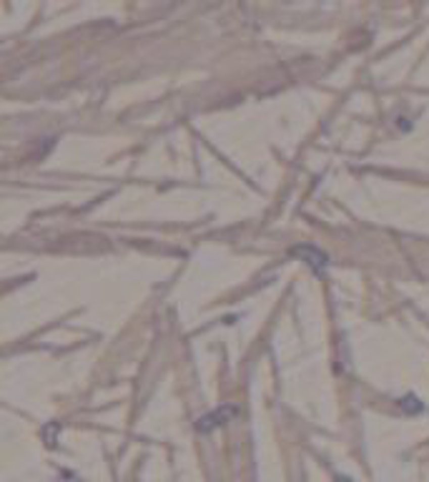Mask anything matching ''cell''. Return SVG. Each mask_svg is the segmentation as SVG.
Returning a JSON list of instances; mask_svg holds the SVG:
<instances>
[{
    "mask_svg": "<svg viewBox=\"0 0 429 482\" xmlns=\"http://www.w3.org/2000/svg\"><path fill=\"white\" fill-rule=\"evenodd\" d=\"M294 254H299V256L309 259V264H311V267H316V269H324V267H326V256H324L321 251L311 249V246H299V249H294Z\"/></svg>",
    "mask_w": 429,
    "mask_h": 482,
    "instance_id": "cell-1",
    "label": "cell"
}]
</instances>
